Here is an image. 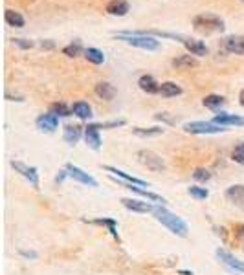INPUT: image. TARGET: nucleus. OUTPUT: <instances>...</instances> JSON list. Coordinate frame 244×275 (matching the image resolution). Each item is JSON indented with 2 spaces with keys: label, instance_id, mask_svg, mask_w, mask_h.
<instances>
[{
  "label": "nucleus",
  "instance_id": "nucleus-3",
  "mask_svg": "<svg viewBox=\"0 0 244 275\" xmlns=\"http://www.w3.org/2000/svg\"><path fill=\"white\" fill-rule=\"evenodd\" d=\"M193 26L198 32H206V33H217L224 32V21L220 17L213 15V13H200L193 19Z\"/></svg>",
  "mask_w": 244,
  "mask_h": 275
},
{
  "label": "nucleus",
  "instance_id": "nucleus-10",
  "mask_svg": "<svg viewBox=\"0 0 244 275\" xmlns=\"http://www.w3.org/2000/svg\"><path fill=\"white\" fill-rule=\"evenodd\" d=\"M123 207H127L133 213H153L154 204L147 200H140V198H121Z\"/></svg>",
  "mask_w": 244,
  "mask_h": 275
},
{
  "label": "nucleus",
  "instance_id": "nucleus-26",
  "mask_svg": "<svg viewBox=\"0 0 244 275\" xmlns=\"http://www.w3.org/2000/svg\"><path fill=\"white\" fill-rule=\"evenodd\" d=\"M160 94L164 95V97H176V95L182 94V88L176 83H173V81H165V83L160 85Z\"/></svg>",
  "mask_w": 244,
  "mask_h": 275
},
{
  "label": "nucleus",
  "instance_id": "nucleus-13",
  "mask_svg": "<svg viewBox=\"0 0 244 275\" xmlns=\"http://www.w3.org/2000/svg\"><path fill=\"white\" fill-rule=\"evenodd\" d=\"M224 195H226V198H228L235 207H239V209L244 211V185L242 184L229 185Z\"/></svg>",
  "mask_w": 244,
  "mask_h": 275
},
{
  "label": "nucleus",
  "instance_id": "nucleus-14",
  "mask_svg": "<svg viewBox=\"0 0 244 275\" xmlns=\"http://www.w3.org/2000/svg\"><path fill=\"white\" fill-rule=\"evenodd\" d=\"M222 46L226 52L235 55H244V37L242 35H229L222 41Z\"/></svg>",
  "mask_w": 244,
  "mask_h": 275
},
{
  "label": "nucleus",
  "instance_id": "nucleus-15",
  "mask_svg": "<svg viewBox=\"0 0 244 275\" xmlns=\"http://www.w3.org/2000/svg\"><path fill=\"white\" fill-rule=\"evenodd\" d=\"M85 142L86 145L90 149H94V151H99L101 149V136L96 123H88L85 127Z\"/></svg>",
  "mask_w": 244,
  "mask_h": 275
},
{
  "label": "nucleus",
  "instance_id": "nucleus-6",
  "mask_svg": "<svg viewBox=\"0 0 244 275\" xmlns=\"http://www.w3.org/2000/svg\"><path fill=\"white\" fill-rule=\"evenodd\" d=\"M112 178H114V180H117V184L121 185V187H125V189H129V191H133V193H136V195H140L142 198H145V200H149V202H158L160 206H165V202H167L164 196L156 195V193H151V191H147V189H142L140 185L127 184V182L119 180V178H116V176H112Z\"/></svg>",
  "mask_w": 244,
  "mask_h": 275
},
{
  "label": "nucleus",
  "instance_id": "nucleus-32",
  "mask_svg": "<svg viewBox=\"0 0 244 275\" xmlns=\"http://www.w3.org/2000/svg\"><path fill=\"white\" fill-rule=\"evenodd\" d=\"M231 160H233L235 164L244 165V142L237 143L233 147V151H231Z\"/></svg>",
  "mask_w": 244,
  "mask_h": 275
},
{
  "label": "nucleus",
  "instance_id": "nucleus-19",
  "mask_svg": "<svg viewBox=\"0 0 244 275\" xmlns=\"http://www.w3.org/2000/svg\"><path fill=\"white\" fill-rule=\"evenodd\" d=\"M105 10L112 17H125L131 11V6H129L127 0H110Z\"/></svg>",
  "mask_w": 244,
  "mask_h": 275
},
{
  "label": "nucleus",
  "instance_id": "nucleus-7",
  "mask_svg": "<svg viewBox=\"0 0 244 275\" xmlns=\"http://www.w3.org/2000/svg\"><path fill=\"white\" fill-rule=\"evenodd\" d=\"M64 169L68 171V176H72L75 182H79V184L83 185H88V187H97V180L94 178L92 175H88L86 171H83L81 167H77V165L74 164H66V167Z\"/></svg>",
  "mask_w": 244,
  "mask_h": 275
},
{
  "label": "nucleus",
  "instance_id": "nucleus-41",
  "mask_svg": "<svg viewBox=\"0 0 244 275\" xmlns=\"http://www.w3.org/2000/svg\"><path fill=\"white\" fill-rule=\"evenodd\" d=\"M239 103L244 106V88H242V90H240V94H239Z\"/></svg>",
  "mask_w": 244,
  "mask_h": 275
},
{
  "label": "nucleus",
  "instance_id": "nucleus-36",
  "mask_svg": "<svg viewBox=\"0 0 244 275\" xmlns=\"http://www.w3.org/2000/svg\"><path fill=\"white\" fill-rule=\"evenodd\" d=\"M13 44L22 48V50H30V48H33V41H28V39H13Z\"/></svg>",
  "mask_w": 244,
  "mask_h": 275
},
{
  "label": "nucleus",
  "instance_id": "nucleus-4",
  "mask_svg": "<svg viewBox=\"0 0 244 275\" xmlns=\"http://www.w3.org/2000/svg\"><path fill=\"white\" fill-rule=\"evenodd\" d=\"M136 158L142 165H145L149 171H153V173H164L165 171V162L162 156H158L156 153L153 151H149V149H142L136 153Z\"/></svg>",
  "mask_w": 244,
  "mask_h": 275
},
{
  "label": "nucleus",
  "instance_id": "nucleus-33",
  "mask_svg": "<svg viewBox=\"0 0 244 275\" xmlns=\"http://www.w3.org/2000/svg\"><path fill=\"white\" fill-rule=\"evenodd\" d=\"M193 178L196 182H209L211 180V173L207 169H204V167H198V169L193 171Z\"/></svg>",
  "mask_w": 244,
  "mask_h": 275
},
{
  "label": "nucleus",
  "instance_id": "nucleus-18",
  "mask_svg": "<svg viewBox=\"0 0 244 275\" xmlns=\"http://www.w3.org/2000/svg\"><path fill=\"white\" fill-rule=\"evenodd\" d=\"M83 136H85V128L81 127V125H66L63 130L64 142L68 143V145H75Z\"/></svg>",
  "mask_w": 244,
  "mask_h": 275
},
{
  "label": "nucleus",
  "instance_id": "nucleus-22",
  "mask_svg": "<svg viewBox=\"0 0 244 275\" xmlns=\"http://www.w3.org/2000/svg\"><path fill=\"white\" fill-rule=\"evenodd\" d=\"M94 90H96V94L99 95L101 99H105V101H112L114 97H116V94H117L116 86L110 85V83H106V81H101V83H97Z\"/></svg>",
  "mask_w": 244,
  "mask_h": 275
},
{
  "label": "nucleus",
  "instance_id": "nucleus-25",
  "mask_svg": "<svg viewBox=\"0 0 244 275\" xmlns=\"http://www.w3.org/2000/svg\"><path fill=\"white\" fill-rule=\"evenodd\" d=\"M4 19H6V22L13 28H24V24H26L24 17H22L19 11H13V10H6Z\"/></svg>",
  "mask_w": 244,
  "mask_h": 275
},
{
  "label": "nucleus",
  "instance_id": "nucleus-23",
  "mask_svg": "<svg viewBox=\"0 0 244 275\" xmlns=\"http://www.w3.org/2000/svg\"><path fill=\"white\" fill-rule=\"evenodd\" d=\"M202 105L206 106V108H209V110H220L224 105H226V99H224L222 95H218V94H209L206 95L204 99H202Z\"/></svg>",
  "mask_w": 244,
  "mask_h": 275
},
{
  "label": "nucleus",
  "instance_id": "nucleus-1",
  "mask_svg": "<svg viewBox=\"0 0 244 275\" xmlns=\"http://www.w3.org/2000/svg\"><path fill=\"white\" fill-rule=\"evenodd\" d=\"M154 218L158 220L164 228L169 229L173 235L176 237H187V233H189V228H187V224L182 220L180 217H176L175 213H171L167 207L164 206H154V211H153Z\"/></svg>",
  "mask_w": 244,
  "mask_h": 275
},
{
  "label": "nucleus",
  "instance_id": "nucleus-43",
  "mask_svg": "<svg viewBox=\"0 0 244 275\" xmlns=\"http://www.w3.org/2000/svg\"><path fill=\"white\" fill-rule=\"evenodd\" d=\"M242 235H244V228H242Z\"/></svg>",
  "mask_w": 244,
  "mask_h": 275
},
{
  "label": "nucleus",
  "instance_id": "nucleus-40",
  "mask_svg": "<svg viewBox=\"0 0 244 275\" xmlns=\"http://www.w3.org/2000/svg\"><path fill=\"white\" fill-rule=\"evenodd\" d=\"M41 46H43L44 50H53V48H55V44H53L52 41H43V43H41Z\"/></svg>",
  "mask_w": 244,
  "mask_h": 275
},
{
  "label": "nucleus",
  "instance_id": "nucleus-35",
  "mask_svg": "<svg viewBox=\"0 0 244 275\" xmlns=\"http://www.w3.org/2000/svg\"><path fill=\"white\" fill-rule=\"evenodd\" d=\"M97 128H117V127H123L125 125V119H116V121H106V123H96Z\"/></svg>",
  "mask_w": 244,
  "mask_h": 275
},
{
  "label": "nucleus",
  "instance_id": "nucleus-42",
  "mask_svg": "<svg viewBox=\"0 0 244 275\" xmlns=\"http://www.w3.org/2000/svg\"><path fill=\"white\" fill-rule=\"evenodd\" d=\"M180 273H182V275H193L191 271H180Z\"/></svg>",
  "mask_w": 244,
  "mask_h": 275
},
{
  "label": "nucleus",
  "instance_id": "nucleus-30",
  "mask_svg": "<svg viewBox=\"0 0 244 275\" xmlns=\"http://www.w3.org/2000/svg\"><path fill=\"white\" fill-rule=\"evenodd\" d=\"M50 112H53L57 117H68L72 116L74 112H72V108H68V106L64 105V103H53L52 108H50Z\"/></svg>",
  "mask_w": 244,
  "mask_h": 275
},
{
  "label": "nucleus",
  "instance_id": "nucleus-28",
  "mask_svg": "<svg viewBox=\"0 0 244 275\" xmlns=\"http://www.w3.org/2000/svg\"><path fill=\"white\" fill-rule=\"evenodd\" d=\"M133 132L136 136H142V138H149V136H160V134L165 132L164 127H149V128H144V127H134Z\"/></svg>",
  "mask_w": 244,
  "mask_h": 275
},
{
  "label": "nucleus",
  "instance_id": "nucleus-8",
  "mask_svg": "<svg viewBox=\"0 0 244 275\" xmlns=\"http://www.w3.org/2000/svg\"><path fill=\"white\" fill-rule=\"evenodd\" d=\"M11 167H13L21 176H24L35 189H39V173L35 167H30V165L22 164V162H11Z\"/></svg>",
  "mask_w": 244,
  "mask_h": 275
},
{
  "label": "nucleus",
  "instance_id": "nucleus-21",
  "mask_svg": "<svg viewBox=\"0 0 244 275\" xmlns=\"http://www.w3.org/2000/svg\"><path fill=\"white\" fill-rule=\"evenodd\" d=\"M173 68L176 70H191V68H196L198 66V61H196L195 55L191 53H187V55H180V57L173 59Z\"/></svg>",
  "mask_w": 244,
  "mask_h": 275
},
{
  "label": "nucleus",
  "instance_id": "nucleus-24",
  "mask_svg": "<svg viewBox=\"0 0 244 275\" xmlns=\"http://www.w3.org/2000/svg\"><path fill=\"white\" fill-rule=\"evenodd\" d=\"M72 112L79 119H90L92 117V106L86 101H75L74 105H72Z\"/></svg>",
  "mask_w": 244,
  "mask_h": 275
},
{
  "label": "nucleus",
  "instance_id": "nucleus-29",
  "mask_svg": "<svg viewBox=\"0 0 244 275\" xmlns=\"http://www.w3.org/2000/svg\"><path fill=\"white\" fill-rule=\"evenodd\" d=\"M86 48H83V44L79 43V41H75V43L68 44V46H64L63 48V53L66 55V57H79L81 53H85Z\"/></svg>",
  "mask_w": 244,
  "mask_h": 275
},
{
  "label": "nucleus",
  "instance_id": "nucleus-44",
  "mask_svg": "<svg viewBox=\"0 0 244 275\" xmlns=\"http://www.w3.org/2000/svg\"><path fill=\"white\" fill-rule=\"evenodd\" d=\"M240 2H244V0H240Z\"/></svg>",
  "mask_w": 244,
  "mask_h": 275
},
{
  "label": "nucleus",
  "instance_id": "nucleus-38",
  "mask_svg": "<svg viewBox=\"0 0 244 275\" xmlns=\"http://www.w3.org/2000/svg\"><path fill=\"white\" fill-rule=\"evenodd\" d=\"M19 253H21L22 257H26V259H37L39 257L35 251H28V249H19Z\"/></svg>",
  "mask_w": 244,
  "mask_h": 275
},
{
  "label": "nucleus",
  "instance_id": "nucleus-27",
  "mask_svg": "<svg viewBox=\"0 0 244 275\" xmlns=\"http://www.w3.org/2000/svg\"><path fill=\"white\" fill-rule=\"evenodd\" d=\"M83 55H85L86 61L92 63V64H103L105 63V53L101 52V50H97V48H86Z\"/></svg>",
  "mask_w": 244,
  "mask_h": 275
},
{
  "label": "nucleus",
  "instance_id": "nucleus-37",
  "mask_svg": "<svg viewBox=\"0 0 244 275\" xmlns=\"http://www.w3.org/2000/svg\"><path fill=\"white\" fill-rule=\"evenodd\" d=\"M156 119H158V121H167V123H175V119H173V117H169V114H167V112H160V114H156Z\"/></svg>",
  "mask_w": 244,
  "mask_h": 275
},
{
  "label": "nucleus",
  "instance_id": "nucleus-17",
  "mask_svg": "<svg viewBox=\"0 0 244 275\" xmlns=\"http://www.w3.org/2000/svg\"><path fill=\"white\" fill-rule=\"evenodd\" d=\"M184 46H186V50L191 55H195V57H206L207 53H209V48L206 46V44L202 43V41H196V39H184Z\"/></svg>",
  "mask_w": 244,
  "mask_h": 275
},
{
  "label": "nucleus",
  "instance_id": "nucleus-5",
  "mask_svg": "<svg viewBox=\"0 0 244 275\" xmlns=\"http://www.w3.org/2000/svg\"><path fill=\"white\" fill-rule=\"evenodd\" d=\"M184 130L189 134H222L228 128L213 121H191L184 125Z\"/></svg>",
  "mask_w": 244,
  "mask_h": 275
},
{
  "label": "nucleus",
  "instance_id": "nucleus-2",
  "mask_svg": "<svg viewBox=\"0 0 244 275\" xmlns=\"http://www.w3.org/2000/svg\"><path fill=\"white\" fill-rule=\"evenodd\" d=\"M116 37L123 41L129 46L140 48V50H147V52H154L160 48V41L154 35H149L147 32H119L116 33Z\"/></svg>",
  "mask_w": 244,
  "mask_h": 275
},
{
  "label": "nucleus",
  "instance_id": "nucleus-11",
  "mask_svg": "<svg viewBox=\"0 0 244 275\" xmlns=\"http://www.w3.org/2000/svg\"><path fill=\"white\" fill-rule=\"evenodd\" d=\"M213 123L222 125V127H244V117L237 114H228V112H218L213 117Z\"/></svg>",
  "mask_w": 244,
  "mask_h": 275
},
{
  "label": "nucleus",
  "instance_id": "nucleus-34",
  "mask_svg": "<svg viewBox=\"0 0 244 275\" xmlns=\"http://www.w3.org/2000/svg\"><path fill=\"white\" fill-rule=\"evenodd\" d=\"M96 222L108 226V229H110V233H112V237L119 240V237H117V231H116V220H112V218H101V220H96Z\"/></svg>",
  "mask_w": 244,
  "mask_h": 275
},
{
  "label": "nucleus",
  "instance_id": "nucleus-12",
  "mask_svg": "<svg viewBox=\"0 0 244 275\" xmlns=\"http://www.w3.org/2000/svg\"><path fill=\"white\" fill-rule=\"evenodd\" d=\"M35 123H37V128H41L43 132H55L59 127V117L53 112H46V114H41Z\"/></svg>",
  "mask_w": 244,
  "mask_h": 275
},
{
  "label": "nucleus",
  "instance_id": "nucleus-20",
  "mask_svg": "<svg viewBox=\"0 0 244 275\" xmlns=\"http://www.w3.org/2000/svg\"><path fill=\"white\" fill-rule=\"evenodd\" d=\"M138 86L145 92V94H160V83L154 79L153 75H149V74H145V75L140 77Z\"/></svg>",
  "mask_w": 244,
  "mask_h": 275
},
{
  "label": "nucleus",
  "instance_id": "nucleus-31",
  "mask_svg": "<svg viewBox=\"0 0 244 275\" xmlns=\"http://www.w3.org/2000/svg\"><path fill=\"white\" fill-rule=\"evenodd\" d=\"M187 193H189L193 198H196V200H206L207 196H209V191H207L206 187H200V185H191V187L187 189Z\"/></svg>",
  "mask_w": 244,
  "mask_h": 275
},
{
  "label": "nucleus",
  "instance_id": "nucleus-39",
  "mask_svg": "<svg viewBox=\"0 0 244 275\" xmlns=\"http://www.w3.org/2000/svg\"><path fill=\"white\" fill-rule=\"evenodd\" d=\"M66 176H68V171L64 169V171H61V175H57L55 176V184H61V182L64 180V178H66Z\"/></svg>",
  "mask_w": 244,
  "mask_h": 275
},
{
  "label": "nucleus",
  "instance_id": "nucleus-9",
  "mask_svg": "<svg viewBox=\"0 0 244 275\" xmlns=\"http://www.w3.org/2000/svg\"><path fill=\"white\" fill-rule=\"evenodd\" d=\"M217 259L220 260L222 264L228 266L229 270H235V271H239V273H244V262L237 259L235 255L229 253V251H226V249H222V248L217 249Z\"/></svg>",
  "mask_w": 244,
  "mask_h": 275
},
{
  "label": "nucleus",
  "instance_id": "nucleus-16",
  "mask_svg": "<svg viewBox=\"0 0 244 275\" xmlns=\"http://www.w3.org/2000/svg\"><path fill=\"white\" fill-rule=\"evenodd\" d=\"M103 169L108 171V173H112V175L116 176V178H119V180L127 182V184L140 185V187H147V182H145V180H142V178H136V176H131L129 173H125V171H121V169H117V167H112V165H105Z\"/></svg>",
  "mask_w": 244,
  "mask_h": 275
}]
</instances>
